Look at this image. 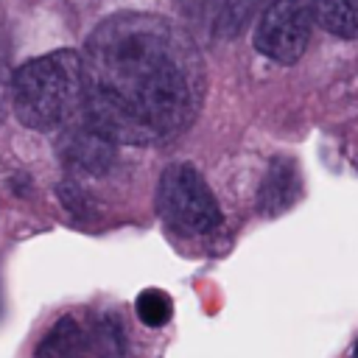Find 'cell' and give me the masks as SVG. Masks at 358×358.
<instances>
[{
    "instance_id": "30bf717a",
    "label": "cell",
    "mask_w": 358,
    "mask_h": 358,
    "mask_svg": "<svg viewBox=\"0 0 358 358\" xmlns=\"http://www.w3.org/2000/svg\"><path fill=\"white\" fill-rule=\"evenodd\" d=\"M137 316L148 327H162L171 319V296L159 288H145L137 296Z\"/></svg>"
},
{
    "instance_id": "4fadbf2b",
    "label": "cell",
    "mask_w": 358,
    "mask_h": 358,
    "mask_svg": "<svg viewBox=\"0 0 358 358\" xmlns=\"http://www.w3.org/2000/svg\"><path fill=\"white\" fill-rule=\"evenodd\" d=\"M352 358H358V344H355V350H352Z\"/></svg>"
},
{
    "instance_id": "9c48e42d",
    "label": "cell",
    "mask_w": 358,
    "mask_h": 358,
    "mask_svg": "<svg viewBox=\"0 0 358 358\" xmlns=\"http://www.w3.org/2000/svg\"><path fill=\"white\" fill-rule=\"evenodd\" d=\"M319 25L338 39H358V0H310Z\"/></svg>"
},
{
    "instance_id": "277c9868",
    "label": "cell",
    "mask_w": 358,
    "mask_h": 358,
    "mask_svg": "<svg viewBox=\"0 0 358 358\" xmlns=\"http://www.w3.org/2000/svg\"><path fill=\"white\" fill-rule=\"evenodd\" d=\"M310 0H268L255 28V48L280 64H294L310 39Z\"/></svg>"
},
{
    "instance_id": "5b68a950",
    "label": "cell",
    "mask_w": 358,
    "mask_h": 358,
    "mask_svg": "<svg viewBox=\"0 0 358 358\" xmlns=\"http://www.w3.org/2000/svg\"><path fill=\"white\" fill-rule=\"evenodd\" d=\"M115 145L103 131L81 120L62 137V157L87 173H106L115 162Z\"/></svg>"
},
{
    "instance_id": "7a4b0ae2",
    "label": "cell",
    "mask_w": 358,
    "mask_h": 358,
    "mask_svg": "<svg viewBox=\"0 0 358 358\" xmlns=\"http://www.w3.org/2000/svg\"><path fill=\"white\" fill-rule=\"evenodd\" d=\"M11 101L28 129L53 131L64 126L84 101L81 56L76 50H53L25 62L11 78Z\"/></svg>"
},
{
    "instance_id": "52a82bcc",
    "label": "cell",
    "mask_w": 358,
    "mask_h": 358,
    "mask_svg": "<svg viewBox=\"0 0 358 358\" xmlns=\"http://www.w3.org/2000/svg\"><path fill=\"white\" fill-rule=\"evenodd\" d=\"M299 190H302V185H299L296 165L288 157H277V159H271V165L263 176V185L257 193V210L263 215H280L299 199Z\"/></svg>"
},
{
    "instance_id": "8fae6325",
    "label": "cell",
    "mask_w": 358,
    "mask_h": 358,
    "mask_svg": "<svg viewBox=\"0 0 358 358\" xmlns=\"http://www.w3.org/2000/svg\"><path fill=\"white\" fill-rule=\"evenodd\" d=\"M95 347L103 358H120L126 352V338H123V327L117 319H103L98 322L95 330Z\"/></svg>"
},
{
    "instance_id": "6da1fadb",
    "label": "cell",
    "mask_w": 358,
    "mask_h": 358,
    "mask_svg": "<svg viewBox=\"0 0 358 358\" xmlns=\"http://www.w3.org/2000/svg\"><path fill=\"white\" fill-rule=\"evenodd\" d=\"M84 120L112 143H148L193 123L204 64L173 22L123 11L103 20L81 56Z\"/></svg>"
},
{
    "instance_id": "3957f363",
    "label": "cell",
    "mask_w": 358,
    "mask_h": 358,
    "mask_svg": "<svg viewBox=\"0 0 358 358\" xmlns=\"http://www.w3.org/2000/svg\"><path fill=\"white\" fill-rule=\"evenodd\" d=\"M157 207L162 218L182 232L204 235L221 227V210L215 196L210 193L201 173L187 162L165 168L157 187Z\"/></svg>"
},
{
    "instance_id": "ba28073f",
    "label": "cell",
    "mask_w": 358,
    "mask_h": 358,
    "mask_svg": "<svg viewBox=\"0 0 358 358\" xmlns=\"http://www.w3.org/2000/svg\"><path fill=\"white\" fill-rule=\"evenodd\" d=\"M90 338L70 316L59 319L36 347V358H87Z\"/></svg>"
},
{
    "instance_id": "7c38bea8",
    "label": "cell",
    "mask_w": 358,
    "mask_h": 358,
    "mask_svg": "<svg viewBox=\"0 0 358 358\" xmlns=\"http://www.w3.org/2000/svg\"><path fill=\"white\" fill-rule=\"evenodd\" d=\"M59 196H62L64 207H67L73 215H84V213L90 210L87 196H84V193H81V187H78V185H73V182H64V185L59 187Z\"/></svg>"
},
{
    "instance_id": "8992f818",
    "label": "cell",
    "mask_w": 358,
    "mask_h": 358,
    "mask_svg": "<svg viewBox=\"0 0 358 358\" xmlns=\"http://www.w3.org/2000/svg\"><path fill=\"white\" fill-rule=\"evenodd\" d=\"M187 14L210 34L235 36L255 11H263L268 0H182Z\"/></svg>"
}]
</instances>
